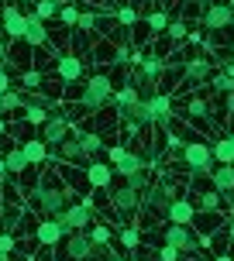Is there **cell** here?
Here are the masks:
<instances>
[{"label":"cell","instance_id":"obj_37","mask_svg":"<svg viewBox=\"0 0 234 261\" xmlns=\"http://www.w3.org/2000/svg\"><path fill=\"white\" fill-rule=\"evenodd\" d=\"M35 14H38L41 21H49V17H59V4H52V0H35Z\"/></svg>","mask_w":234,"mask_h":261},{"label":"cell","instance_id":"obj_50","mask_svg":"<svg viewBox=\"0 0 234 261\" xmlns=\"http://www.w3.org/2000/svg\"><path fill=\"white\" fill-rule=\"evenodd\" d=\"M0 261H11V254H7V251H0Z\"/></svg>","mask_w":234,"mask_h":261},{"label":"cell","instance_id":"obj_53","mask_svg":"<svg viewBox=\"0 0 234 261\" xmlns=\"http://www.w3.org/2000/svg\"><path fill=\"white\" fill-rule=\"evenodd\" d=\"M231 65H234V45H231Z\"/></svg>","mask_w":234,"mask_h":261},{"label":"cell","instance_id":"obj_29","mask_svg":"<svg viewBox=\"0 0 234 261\" xmlns=\"http://www.w3.org/2000/svg\"><path fill=\"white\" fill-rule=\"evenodd\" d=\"M25 117H28V124H45L52 114H49L45 103H35V100H31V103H25Z\"/></svg>","mask_w":234,"mask_h":261},{"label":"cell","instance_id":"obj_13","mask_svg":"<svg viewBox=\"0 0 234 261\" xmlns=\"http://www.w3.org/2000/svg\"><path fill=\"white\" fill-rule=\"evenodd\" d=\"M35 241H38L41 248H55V244H62V241H65L62 223L55 220V217H45V220H38V227H35Z\"/></svg>","mask_w":234,"mask_h":261},{"label":"cell","instance_id":"obj_35","mask_svg":"<svg viewBox=\"0 0 234 261\" xmlns=\"http://www.w3.org/2000/svg\"><path fill=\"white\" fill-rule=\"evenodd\" d=\"M90 237H93V244H97V248H104V244H110V227H107V223H93L90 227Z\"/></svg>","mask_w":234,"mask_h":261},{"label":"cell","instance_id":"obj_48","mask_svg":"<svg viewBox=\"0 0 234 261\" xmlns=\"http://www.w3.org/2000/svg\"><path fill=\"white\" fill-rule=\"evenodd\" d=\"M214 261H234V254H217Z\"/></svg>","mask_w":234,"mask_h":261},{"label":"cell","instance_id":"obj_27","mask_svg":"<svg viewBox=\"0 0 234 261\" xmlns=\"http://www.w3.org/2000/svg\"><path fill=\"white\" fill-rule=\"evenodd\" d=\"M169 21H172V17H169L166 11H152L148 17H145V24H148V31H152V35H166Z\"/></svg>","mask_w":234,"mask_h":261},{"label":"cell","instance_id":"obj_16","mask_svg":"<svg viewBox=\"0 0 234 261\" xmlns=\"http://www.w3.org/2000/svg\"><path fill=\"white\" fill-rule=\"evenodd\" d=\"M59 158H62V162H69V165H83V169L90 165V155L83 151V144H79L76 134H73V138H65V141L59 144Z\"/></svg>","mask_w":234,"mask_h":261},{"label":"cell","instance_id":"obj_25","mask_svg":"<svg viewBox=\"0 0 234 261\" xmlns=\"http://www.w3.org/2000/svg\"><path fill=\"white\" fill-rule=\"evenodd\" d=\"M152 110H155V124H169L172 120V100L166 93H155L152 96Z\"/></svg>","mask_w":234,"mask_h":261},{"label":"cell","instance_id":"obj_34","mask_svg":"<svg viewBox=\"0 0 234 261\" xmlns=\"http://www.w3.org/2000/svg\"><path fill=\"white\" fill-rule=\"evenodd\" d=\"M117 241L124 244V251H131V254H134V251H138V244H142V237H138V227H124V230L117 234Z\"/></svg>","mask_w":234,"mask_h":261},{"label":"cell","instance_id":"obj_8","mask_svg":"<svg viewBox=\"0 0 234 261\" xmlns=\"http://www.w3.org/2000/svg\"><path fill=\"white\" fill-rule=\"evenodd\" d=\"M55 220L62 223V230H65V237L73 234V230H90L93 227V210L90 206H83V203H69V206L55 217Z\"/></svg>","mask_w":234,"mask_h":261},{"label":"cell","instance_id":"obj_10","mask_svg":"<svg viewBox=\"0 0 234 261\" xmlns=\"http://www.w3.org/2000/svg\"><path fill=\"white\" fill-rule=\"evenodd\" d=\"M0 28H4V35H7L11 41L25 38V31H28V14H21L14 4H4V11H0Z\"/></svg>","mask_w":234,"mask_h":261},{"label":"cell","instance_id":"obj_4","mask_svg":"<svg viewBox=\"0 0 234 261\" xmlns=\"http://www.w3.org/2000/svg\"><path fill=\"white\" fill-rule=\"evenodd\" d=\"M162 244H172V248H179L182 258H196L200 251H203V241L190 230V227H182V223H169L166 227V234H162Z\"/></svg>","mask_w":234,"mask_h":261},{"label":"cell","instance_id":"obj_49","mask_svg":"<svg viewBox=\"0 0 234 261\" xmlns=\"http://www.w3.org/2000/svg\"><path fill=\"white\" fill-rule=\"evenodd\" d=\"M107 261H128V258H124V254H110Z\"/></svg>","mask_w":234,"mask_h":261},{"label":"cell","instance_id":"obj_40","mask_svg":"<svg viewBox=\"0 0 234 261\" xmlns=\"http://www.w3.org/2000/svg\"><path fill=\"white\" fill-rule=\"evenodd\" d=\"M142 72H145V76H152V79H158V72H162V62L148 55V59H145V62H142Z\"/></svg>","mask_w":234,"mask_h":261},{"label":"cell","instance_id":"obj_17","mask_svg":"<svg viewBox=\"0 0 234 261\" xmlns=\"http://www.w3.org/2000/svg\"><path fill=\"white\" fill-rule=\"evenodd\" d=\"M25 41L31 45V48H45V45H49V28H45V21H41V17H38L35 11L28 14V31H25Z\"/></svg>","mask_w":234,"mask_h":261},{"label":"cell","instance_id":"obj_1","mask_svg":"<svg viewBox=\"0 0 234 261\" xmlns=\"http://www.w3.org/2000/svg\"><path fill=\"white\" fill-rule=\"evenodd\" d=\"M28 206H31V213H38V220L59 217V213L69 206V193L59 186L55 172H45L38 182H35V189L28 193Z\"/></svg>","mask_w":234,"mask_h":261},{"label":"cell","instance_id":"obj_33","mask_svg":"<svg viewBox=\"0 0 234 261\" xmlns=\"http://www.w3.org/2000/svg\"><path fill=\"white\" fill-rule=\"evenodd\" d=\"M114 17H117V24H121V28H134V24H138V7L124 4V7H117V11H114Z\"/></svg>","mask_w":234,"mask_h":261},{"label":"cell","instance_id":"obj_46","mask_svg":"<svg viewBox=\"0 0 234 261\" xmlns=\"http://www.w3.org/2000/svg\"><path fill=\"white\" fill-rule=\"evenodd\" d=\"M200 230H203V234H207V230H217V220H214V217H203V223H200Z\"/></svg>","mask_w":234,"mask_h":261},{"label":"cell","instance_id":"obj_36","mask_svg":"<svg viewBox=\"0 0 234 261\" xmlns=\"http://www.w3.org/2000/svg\"><path fill=\"white\" fill-rule=\"evenodd\" d=\"M59 21H62V28H69V31H73V28L79 24V11L73 7V4H65V7H59Z\"/></svg>","mask_w":234,"mask_h":261},{"label":"cell","instance_id":"obj_14","mask_svg":"<svg viewBox=\"0 0 234 261\" xmlns=\"http://www.w3.org/2000/svg\"><path fill=\"white\" fill-rule=\"evenodd\" d=\"M121 120H128L134 127H152L155 124V110H152V100H138V103H131L121 110Z\"/></svg>","mask_w":234,"mask_h":261},{"label":"cell","instance_id":"obj_12","mask_svg":"<svg viewBox=\"0 0 234 261\" xmlns=\"http://www.w3.org/2000/svg\"><path fill=\"white\" fill-rule=\"evenodd\" d=\"M200 24L207 28V31H224V28L234 24V11L227 4H210L207 11H203V17H200Z\"/></svg>","mask_w":234,"mask_h":261},{"label":"cell","instance_id":"obj_41","mask_svg":"<svg viewBox=\"0 0 234 261\" xmlns=\"http://www.w3.org/2000/svg\"><path fill=\"white\" fill-rule=\"evenodd\" d=\"M210 4H214V0H179L182 11H196V7H200V17H203V11H207Z\"/></svg>","mask_w":234,"mask_h":261},{"label":"cell","instance_id":"obj_31","mask_svg":"<svg viewBox=\"0 0 234 261\" xmlns=\"http://www.w3.org/2000/svg\"><path fill=\"white\" fill-rule=\"evenodd\" d=\"M142 100V93H138V86H124L121 93H114V103H117V110H124V107H131V103H138Z\"/></svg>","mask_w":234,"mask_h":261},{"label":"cell","instance_id":"obj_15","mask_svg":"<svg viewBox=\"0 0 234 261\" xmlns=\"http://www.w3.org/2000/svg\"><path fill=\"white\" fill-rule=\"evenodd\" d=\"M55 76L62 79V83L83 79V59H79V55H59V59H55Z\"/></svg>","mask_w":234,"mask_h":261},{"label":"cell","instance_id":"obj_23","mask_svg":"<svg viewBox=\"0 0 234 261\" xmlns=\"http://www.w3.org/2000/svg\"><path fill=\"white\" fill-rule=\"evenodd\" d=\"M21 151L28 155V162H31L35 169H41V165H45V158H49V144L41 141V138H28V141L21 144Z\"/></svg>","mask_w":234,"mask_h":261},{"label":"cell","instance_id":"obj_28","mask_svg":"<svg viewBox=\"0 0 234 261\" xmlns=\"http://www.w3.org/2000/svg\"><path fill=\"white\" fill-rule=\"evenodd\" d=\"M221 199H224V196L217 193L214 186H210V189H207V186L200 189V210H203V213H214V210L221 206Z\"/></svg>","mask_w":234,"mask_h":261},{"label":"cell","instance_id":"obj_43","mask_svg":"<svg viewBox=\"0 0 234 261\" xmlns=\"http://www.w3.org/2000/svg\"><path fill=\"white\" fill-rule=\"evenodd\" d=\"M158 258H162V261H179L182 254H179V248H172V244H162V248H158Z\"/></svg>","mask_w":234,"mask_h":261},{"label":"cell","instance_id":"obj_11","mask_svg":"<svg viewBox=\"0 0 234 261\" xmlns=\"http://www.w3.org/2000/svg\"><path fill=\"white\" fill-rule=\"evenodd\" d=\"M110 203H114L117 217H128V213H134V210H142V193H138V189H131V186H114Z\"/></svg>","mask_w":234,"mask_h":261},{"label":"cell","instance_id":"obj_32","mask_svg":"<svg viewBox=\"0 0 234 261\" xmlns=\"http://www.w3.org/2000/svg\"><path fill=\"white\" fill-rule=\"evenodd\" d=\"M17 107H25V96H21V93H14V90L0 93V117L11 114V110H17Z\"/></svg>","mask_w":234,"mask_h":261},{"label":"cell","instance_id":"obj_39","mask_svg":"<svg viewBox=\"0 0 234 261\" xmlns=\"http://www.w3.org/2000/svg\"><path fill=\"white\" fill-rule=\"evenodd\" d=\"M21 83H25V90L38 93V86H41V72H38V69H28V72H21Z\"/></svg>","mask_w":234,"mask_h":261},{"label":"cell","instance_id":"obj_45","mask_svg":"<svg viewBox=\"0 0 234 261\" xmlns=\"http://www.w3.org/2000/svg\"><path fill=\"white\" fill-rule=\"evenodd\" d=\"M7 90H11V72L0 69V93H7Z\"/></svg>","mask_w":234,"mask_h":261},{"label":"cell","instance_id":"obj_42","mask_svg":"<svg viewBox=\"0 0 234 261\" xmlns=\"http://www.w3.org/2000/svg\"><path fill=\"white\" fill-rule=\"evenodd\" d=\"M76 28H83V31H93L97 28V14L93 11H79V24Z\"/></svg>","mask_w":234,"mask_h":261},{"label":"cell","instance_id":"obj_26","mask_svg":"<svg viewBox=\"0 0 234 261\" xmlns=\"http://www.w3.org/2000/svg\"><path fill=\"white\" fill-rule=\"evenodd\" d=\"M73 134H76L79 138V144H83V151H86V155H97V151H104V138H100V134H93V130H73Z\"/></svg>","mask_w":234,"mask_h":261},{"label":"cell","instance_id":"obj_54","mask_svg":"<svg viewBox=\"0 0 234 261\" xmlns=\"http://www.w3.org/2000/svg\"><path fill=\"white\" fill-rule=\"evenodd\" d=\"M0 193H4V186H0Z\"/></svg>","mask_w":234,"mask_h":261},{"label":"cell","instance_id":"obj_21","mask_svg":"<svg viewBox=\"0 0 234 261\" xmlns=\"http://www.w3.org/2000/svg\"><path fill=\"white\" fill-rule=\"evenodd\" d=\"M196 213H200V210H196L190 199H172V206H169L166 217H169V223H182V227H190V223L196 220Z\"/></svg>","mask_w":234,"mask_h":261},{"label":"cell","instance_id":"obj_9","mask_svg":"<svg viewBox=\"0 0 234 261\" xmlns=\"http://www.w3.org/2000/svg\"><path fill=\"white\" fill-rule=\"evenodd\" d=\"M73 130H76L73 117H65V114H52V117L41 124V141L49 144V148H59V144L73 134Z\"/></svg>","mask_w":234,"mask_h":261},{"label":"cell","instance_id":"obj_7","mask_svg":"<svg viewBox=\"0 0 234 261\" xmlns=\"http://www.w3.org/2000/svg\"><path fill=\"white\" fill-rule=\"evenodd\" d=\"M110 155V162H114V172L121 175V179H128V175H134V172H145L148 169V158H142L138 151H131V148H110L107 151Z\"/></svg>","mask_w":234,"mask_h":261},{"label":"cell","instance_id":"obj_38","mask_svg":"<svg viewBox=\"0 0 234 261\" xmlns=\"http://www.w3.org/2000/svg\"><path fill=\"white\" fill-rule=\"evenodd\" d=\"M186 35H190L186 31V21H169V28H166V38L169 41H182Z\"/></svg>","mask_w":234,"mask_h":261},{"label":"cell","instance_id":"obj_44","mask_svg":"<svg viewBox=\"0 0 234 261\" xmlns=\"http://www.w3.org/2000/svg\"><path fill=\"white\" fill-rule=\"evenodd\" d=\"M14 248H17V241H14V234H11V230H0V251H7V254H11Z\"/></svg>","mask_w":234,"mask_h":261},{"label":"cell","instance_id":"obj_52","mask_svg":"<svg viewBox=\"0 0 234 261\" xmlns=\"http://www.w3.org/2000/svg\"><path fill=\"white\" fill-rule=\"evenodd\" d=\"M52 4H59V7H65V4H69V0H52Z\"/></svg>","mask_w":234,"mask_h":261},{"label":"cell","instance_id":"obj_24","mask_svg":"<svg viewBox=\"0 0 234 261\" xmlns=\"http://www.w3.org/2000/svg\"><path fill=\"white\" fill-rule=\"evenodd\" d=\"M4 165H7V172H11V175H25L28 169H35V165L28 162V155L21 151V148H11V151L4 155Z\"/></svg>","mask_w":234,"mask_h":261},{"label":"cell","instance_id":"obj_51","mask_svg":"<svg viewBox=\"0 0 234 261\" xmlns=\"http://www.w3.org/2000/svg\"><path fill=\"white\" fill-rule=\"evenodd\" d=\"M4 130H7V124H4V117H0V134H4Z\"/></svg>","mask_w":234,"mask_h":261},{"label":"cell","instance_id":"obj_2","mask_svg":"<svg viewBox=\"0 0 234 261\" xmlns=\"http://www.w3.org/2000/svg\"><path fill=\"white\" fill-rule=\"evenodd\" d=\"M110 100H114V83H110V76H107V72H93V76H86L83 93H79L83 110H100V107H107Z\"/></svg>","mask_w":234,"mask_h":261},{"label":"cell","instance_id":"obj_20","mask_svg":"<svg viewBox=\"0 0 234 261\" xmlns=\"http://www.w3.org/2000/svg\"><path fill=\"white\" fill-rule=\"evenodd\" d=\"M182 76H186V86H200V83H207L214 72H210V59H190L186 69H182Z\"/></svg>","mask_w":234,"mask_h":261},{"label":"cell","instance_id":"obj_47","mask_svg":"<svg viewBox=\"0 0 234 261\" xmlns=\"http://www.w3.org/2000/svg\"><path fill=\"white\" fill-rule=\"evenodd\" d=\"M7 55H11V52H7V41L0 38V65H4V59H7Z\"/></svg>","mask_w":234,"mask_h":261},{"label":"cell","instance_id":"obj_30","mask_svg":"<svg viewBox=\"0 0 234 261\" xmlns=\"http://www.w3.org/2000/svg\"><path fill=\"white\" fill-rule=\"evenodd\" d=\"M186 114L193 120H203V124H210V103H203L200 96H193L190 103H186Z\"/></svg>","mask_w":234,"mask_h":261},{"label":"cell","instance_id":"obj_19","mask_svg":"<svg viewBox=\"0 0 234 261\" xmlns=\"http://www.w3.org/2000/svg\"><path fill=\"white\" fill-rule=\"evenodd\" d=\"M210 186H214L221 196H234V165H214Z\"/></svg>","mask_w":234,"mask_h":261},{"label":"cell","instance_id":"obj_22","mask_svg":"<svg viewBox=\"0 0 234 261\" xmlns=\"http://www.w3.org/2000/svg\"><path fill=\"white\" fill-rule=\"evenodd\" d=\"M210 151H214V162L217 165H234V130L224 134V138H217V141L210 144Z\"/></svg>","mask_w":234,"mask_h":261},{"label":"cell","instance_id":"obj_5","mask_svg":"<svg viewBox=\"0 0 234 261\" xmlns=\"http://www.w3.org/2000/svg\"><path fill=\"white\" fill-rule=\"evenodd\" d=\"M97 244H93L90 230H73V234L62 241V251H59V261H90Z\"/></svg>","mask_w":234,"mask_h":261},{"label":"cell","instance_id":"obj_6","mask_svg":"<svg viewBox=\"0 0 234 261\" xmlns=\"http://www.w3.org/2000/svg\"><path fill=\"white\" fill-rule=\"evenodd\" d=\"M182 165L193 172V175H210L214 172V151H210V144L203 141H190L186 148H182Z\"/></svg>","mask_w":234,"mask_h":261},{"label":"cell","instance_id":"obj_3","mask_svg":"<svg viewBox=\"0 0 234 261\" xmlns=\"http://www.w3.org/2000/svg\"><path fill=\"white\" fill-rule=\"evenodd\" d=\"M172 199H176V186H172L169 179H166V182H152L142 193V210H148L152 220H155V217H166V213H169Z\"/></svg>","mask_w":234,"mask_h":261},{"label":"cell","instance_id":"obj_18","mask_svg":"<svg viewBox=\"0 0 234 261\" xmlns=\"http://www.w3.org/2000/svg\"><path fill=\"white\" fill-rule=\"evenodd\" d=\"M86 182H90V189H107V186L114 182V165L90 162V165H86Z\"/></svg>","mask_w":234,"mask_h":261}]
</instances>
